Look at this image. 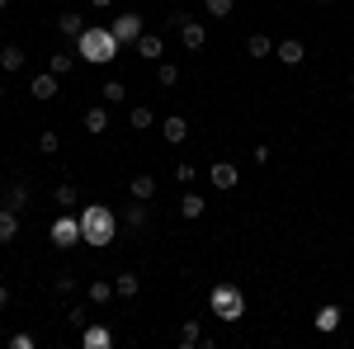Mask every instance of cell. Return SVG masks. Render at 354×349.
I'll list each match as a JSON object with an SVG mask.
<instances>
[{"label":"cell","mask_w":354,"mask_h":349,"mask_svg":"<svg viewBox=\"0 0 354 349\" xmlns=\"http://www.w3.org/2000/svg\"><path fill=\"white\" fill-rule=\"evenodd\" d=\"M113 293H118V297H137V293H142V279H137V274H128V269H123V274H118V279H113Z\"/></svg>","instance_id":"cell-22"},{"label":"cell","mask_w":354,"mask_h":349,"mask_svg":"<svg viewBox=\"0 0 354 349\" xmlns=\"http://www.w3.org/2000/svg\"><path fill=\"white\" fill-rule=\"evenodd\" d=\"M175 340H180V349H198V345H203V326H198V321H185Z\"/></svg>","instance_id":"cell-19"},{"label":"cell","mask_w":354,"mask_h":349,"mask_svg":"<svg viewBox=\"0 0 354 349\" xmlns=\"http://www.w3.org/2000/svg\"><path fill=\"white\" fill-rule=\"evenodd\" d=\"M151 123H156V113H151L147 104H133V109H128V128H137V133H142V128H151Z\"/></svg>","instance_id":"cell-25"},{"label":"cell","mask_w":354,"mask_h":349,"mask_svg":"<svg viewBox=\"0 0 354 349\" xmlns=\"http://www.w3.org/2000/svg\"><path fill=\"white\" fill-rule=\"evenodd\" d=\"M317 330H322V335H335V330H340V307H335V302L317 307Z\"/></svg>","instance_id":"cell-13"},{"label":"cell","mask_w":354,"mask_h":349,"mask_svg":"<svg viewBox=\"0 0 354 349\" xmlns=\"http://www.w3.org/2000/svg\"><path fill=\"white\" fill-rule=\"evenodd\" d=\"M81 232H85V241L90 245H113V236H118V213H113L109 203H90L81 213Z\"/></svg>","instance_id":"cell-2"},{"label":"cell","mask_w":354,"mask_h":349,"mask_svg":"<svg viewBox=\"0 0 354 349\" xmlns=\"http://www.w3.org/2000/svg\"><path fill=\"white\" fill-rule=\"evenodd\" d=\"M0 100H5V81H0Z\"/></svg>","instance_id":"cell-38"},{"label":"cell","mask_w":354,"mask_h":349,"mask_svg":"<svg viewBox=\"0 0 354 349\" xmlns=\"http://www.w3.org/2000/svg\"><path fill=\"white\" fill-rule=\"evenodd\" d=\"M57 147H62V137H57L53 128H48V133H38V151H43V156H57Z\"/></svg>","instance_id":"cell-32"},{"label":"cell","mask_w":354,"mask_h":349,"mask_svg":"<svg viewBox=\"0 0 354 349\" xmlns=\"http://www.w3.org/2000/svg\"><path fill=\"white\" fill-rule=\"evenodd\" d=\"M85 128H90V133H109V109L90 104V109H85Z\"/></svg>","instance_id":"cell-18"},{"label":"cell","mask_w":354,"mask_h":349,"mask_svg":"<svg viewBox=\"0 0 354 349\" xmlns=\"http://www.w3.org/2000/svg\"><path fill=\"white\" fill-rule=\"evenodd\" d=\"M133 53L142 57V62H151V66H156V62L165 57V38H161V33H142V38L133 43Z\"/></svg>","instance_id":"cell-7"},{"label":"cell","mask_w":354,"mask_h":349,"mask_svg":"<svg viewBox=\"0 0 354 349\" xmlns=\"http://www.w3.org/2000/svg\"><path fill=\"white\" fill-rule=\"evenodd\" d=\"M156 85H161V90H170V85H180V66H175V62H156Z\"/></svg>","instance_id":"cell-24"},{"label":"cell","mask_w":354,"mask_h":349,"mask_svg":"<svg viewBox=\"0 0 354 349\" xmlns=\"http://www.w3.org/2000/svg\"><path fill=\"white\" fill-rule=\"evenodd\" d=\"M128 194L142 198V203H151V194H156V175H133V180H128Z\"/></svg>","instance_id":"cell-16"},{"label":"cell","mask_w":354,"mask_h":349,"mask_svg":"<svg viewBox=\"0 0 354 349\" xmlns=\"http://www.w3.org/2000/svg\"><path fill=\"white\" fill-rule=\"evenodd\" d=\"M90 5H95V10H109V5H113V0H90Z\"/></svg>","instance_id":"cell-37"},{"label":"cell","mask_w":354,"mask_h":349,"mask_svg":"<svg viewBox=\"0 0 354 349\" xmlns=\"http://www.w3.org/2000/svg\"><path fill=\"white\" fill-rule=\"evenodd\" d=\"M66 321L76 326V330H81V326H90V307H81V302H76V307L66 312Z\"/></svg>","instance_id":"cell-33"},{"label":"cell","mask_w":354,"mask_h":349,"mask_svg":"<svg viewBox=\"0 0 354 349\" xmlns=\"http://www.w3.org/2000/svg\"><path fill=\"white\" fill-rule=\"evenodd\" d=\"M147 203H142V198H133V203H128V213H123V222H128V232H142V227H147Z\"/></svg>","instance_id":"cell-20"},{"label":"cell","mask_w":354,"mask_h":349,"mask_svg":"<svg viewBox=\"0 0 354 349\" xmlns=\"http://www.w3.org/2000/svg\"><path fill=\"white\" fill-rule=\"evenodd\" d=\"M194 175H198V165H175V180H180V185H194Z\"/></svg>","instance_id":"cell-35"},{"label":"cell","mask_w":354,"mask_h":349,"mask_svg":"<svg viewBox=\"0 0 354 349\" xmlns=\"http://www.w3.org/2000/svg\"><path fill=\"white\" fill-rule=\"evenodd\" d=\"M208 312H213L218 321H241L245 317V293L236 283H218V288L208 293Z\"/></svg>","instance_id":"cell-3"},{"label":"cell","mask_w":354,"mask_h":349,"mask_svg":"<svg viewBox=\"0 0 354 349\" xmlns=\"http://www.w3.org/2000/svg\"><path fill=\"white\" fill-rule=\"evenodd\" d=\"M53 293H76V274H57V279H53Z\"/></svg>","instance_id":"cell-34"},{"label":"cell","mask_w":354,"mask_h":349,"mask_svg":"<svg viewBox=\"0 0 354 349\" xmlns=\"http://www.w3.org/2000/svg\"><path fill=\"white\" fill-rule=\"evenodd\" d=\"M53 203H57V213H71V208H76V185H57Z\"/></svg>","instance_id":"cell-27"},{"label":"cell","mask_w":354,"mask_h":349,"mask_svg":"<svg viewBox=\"0 0 354 349\" xmlns=\"http://www.w3.org/2000/svg\"><path fill=\"white\" fill-rule=\"evenodd\" d=\"M317 5H335V0H317Z\"/></svg>","instance_id":"cell-39"},{"label":"cell","mask_w":354,"mask_h":349,"mask_svg":"<svg viewBox=\"0 0 354 349\" xmlns=\"http://www.w3.org/2000/svg\"><path fill=\"white\" fill-rule=\"evenodd\" d=\"M113 38H118V43H123V48H133L137 38H142V33H147V24H142V15H137V10H128V15H113Z\"/></svg>","instance_id":"cell-5"},{"label":"cell","mask_w":354,"mask_h":349,"mask_svg":"<svg viewBox=\"0 0 354 349\" xmlns=\"http://www.w3.org/2000/svg\"><path fill=\"white\" fill-rule=\"evenodd\" d=\"M180 217H203V198H198V194H185V198H180Z\"/></svg>","instance_id":"cell-30"},{"label":"cell","mask_w":354,"mask_h":349,"mask_svg":"<svg viewBox=\"0 0 354 349\" xmlns=\"http://www.w3.org/2000/svg\"><path fill=\"white\" fill-rule=\"evenodd\" d=\"M24 62H28V53L24 48H0V76H15V71H24Z\"/></svg>","instance_id":"cell-10"},{"label":"cell","mask_w":354,"mask_h":349,"mask_svg":"<svg viewBox=\"0 0 354 349\" xmlns=\"http://www.w3.org/2000/svg\"><path fill=\"white\" fill-rule=\"evenodd\" d=\"M71 66H76V48L71 53H53V62H48V71H57V76H66Z\"/></svg>","instance_id":"cell-29"},{"label":"cell","mask_w":354,"mask_h":349,"mask_svg":"<svg viewBox=\"0 0 354 349\" xmlns=\"http://www.w3.org/2000/svg\"><path fill=\"white\" fill-rule=\"evenodd\" d=\"M161 128H165V142H175V147H180V142H185V137H189V123H185V118H180V113H170V118H165Z\"/></svg>","instance_id":"cell-21"},{"label":"cell","mask_w":354,"mask_h":349,"mask_svg":"<svg viewBox=\"0 0 354 349\" xmlns=\"http://www.w3.org/2000/svg\"><path fill=\"white\" fill-rule=\"evenodd\" d=\"M203 15L208 19H232L236 15V0H203Z\"/></svg>","instance_id":"cell-23"},{"label":"cell","mask_w":354,"mask_h":349,"mask_svg":"<svg viewBox=\"0 0 354 349\" xmlns=\"http://www.w3.org/2000/svg\"><path fill=\"white\" fill-rule=\"evenodd\" d=\"M81 345L85 349H109L113 345V330H109V326H95V321H90V326H81Z\"/></svg>","instance_id":"cell-9"},{"label":"cell","mask_w":354,"mask_h":349,"mask_svg":"<svg viewBox=\"0 0 354 349\" xmlns=\"http://www.w3.org/2000/svg\"><path fill=\"white\" fill-rule=\"evenodd\" d=\"M270 53H274L270 33H250V38H245V57H250V62H265Z\"/></svg>","instance_id":"cell-14"},{"label":"cell","mask_w":354,"mask_h":349,"mask_svg":"<svg viewBox=\"0 0 354 349\" xmlns=\"http://www.w3.org/2000/svg\"><path fill=\"white\" fill-rule=\"evenodd\" d=\"M5 307H10V288L0 283V312H5Z\"/></svg>","instance_id":"cell-36"},{"label":"cell","mask_w":354,"mask_h":349,"mask_svg":"<svg viewBox=\"0 0 354 349\" xmlns=\"http://www.w3.org/2000/svg\"><path fill=\"white\" fill-rule=\"evenodd\" d=\"M118 38H113V28H100V24H85L81 38H76V57L90 62V66H109L113 57H118Z\"/></svg>","instance_id":"cell-1"},{"label":"cell","mask_w":354,"mask_h":349,"mask_svg":"<svg viewBox=\"0 0 354 349\" xmlns=\"http://www.w3.org/2000/svg\"><path fill=\"white\" fill-rule=\"evenodd\" d=\"M57 28L76 43V38H81V28H85V19H81V15H57Z\"/></svg>","instance_id":"cell-28"},{"label":"cell","mask_w":354,"mask_h":349,"mask_svg":"<svg viewBox=\"0 0 354 349\" xmlns=\"http://www.w3.org/2000/svg\"><path fill=\"white\" fill-rule=\"evenodd\" d=\"M208 180H213V189H222V194H227V189L241 185V165H232V161H213V165H208Z\"/></svg>","instance_id":"cell-6"},{"label":"cell","mask_w":354,"mask_h":349,"mask_svg":"<svg viewBox=\"0 0 354 349\" xmlns=\"http://www.w3.org/2000/svg\"><path fill=\"white\" fill-rule=\"evenodd\" d=\"M10 241H19V213L0 203V245H10Z\"/></svg>","instance_id":"cell-12"},{"label":"cell","mask_w":354,"mask_h":349,"mask_svg":"<svg viewBox=\"0 0 354 349\" xmlns=\"http://www.w3.org/2000/svg\"><path fill=\"white\" fill-rule=\"evenodd\" d=\"M57 81H62L57 71H43V76H33L28 95H33V100H57Z\"/></svg>","instance_id":"cell-11"},{"label":"cell","mask_w":354,"mask_h":349,"mask_svg":"<svg viewBox=\"0 0 354 349\" xmlns=\"http://www.w3.org/2000/svg\"><path fill=\"white\" fill-rule=\"evenodd\" d=\"M100 95H104V104H123V100H128V85H123V81H109Z\"/></svg>","instance_id":"cell-31"},{"label":"cell","mask_w":354,"mask_h":349,"mask_svg":"<svg viewBox=\"0 0 354 349\" xmlns=\"http://www.w3.org/2000/svg\"><path fill=\"white\" fill-rule=\"evenodd\" d=\"M180 43H185L189 53H203V43H208V28H203V19H185V24H180Z\"/></svg>","instance_id":"cell-8"},{"label":"cell","mask_w":354,"mask_h":349,"mask_svg":"<svg viewBox=\"0 0 354 349\" xmlns=\"http://www.w3.org/2000/svg\"><path fill=\"white\" fill-rule=\"evenodd\" d=\"M5 5H10V0H0V10H5Z\"/></svg>","instance_id":"cell-40"},{"label":"cell","mask_w":354,"mask_h":349,"mask_svg":"<svg viewBox=\"0 0 354 349\" xmlns=\"http://www.w3.org/2000/svg\"><path fill=\"white\" fill-rule=\"evenodd\" d=\"M274 53H279V62H283V66H298L302 57H307V48H302L298 38H283V43L274 48Z\"/></svg>","instance_id":"cell-15"},{"label":"cell","mask_w":354,"mask_h":349,"mask_svg":"<svg viewBox=\"0 0 354 349\" xmlns=\"http://www.w3.org/2000/svg\"><path fill=\"white\" fill-rule=\"evenodd\" d=\"M113 283H104V279H90V302H95V307H104V302H113Z\"/></svg>","instance_id":"cell-26"},{"label":"cell","mask_w":354,"mask_h":349,"mask_svg":"<svg viewBox=\"0 0 354 349\" xmlns=\"http://www.w3.org/2000/svg\"><path fill=\"white\" fill-rule=\"evenodd\" d=\"M53 245L57 250H71V245H81L85 241V232H81V217H71V213H57L53 217Z\"/></svg>","instance_id":"cell-4"},{"label":"cell","mask_w":354,"mask_h":349,"mask_svg":"<svg viewBox=\"0 0 354 349\" xmlns=\"http://www.w3.org/2000/svg\"><path fill=\"white\" fill-rule=\"evenodd\" d=\"M5 208H15V213H24V208H28V185H24V180H15V185L5 189Z\"/></svg>","instance_id":"cell-17"}]
</instances>
